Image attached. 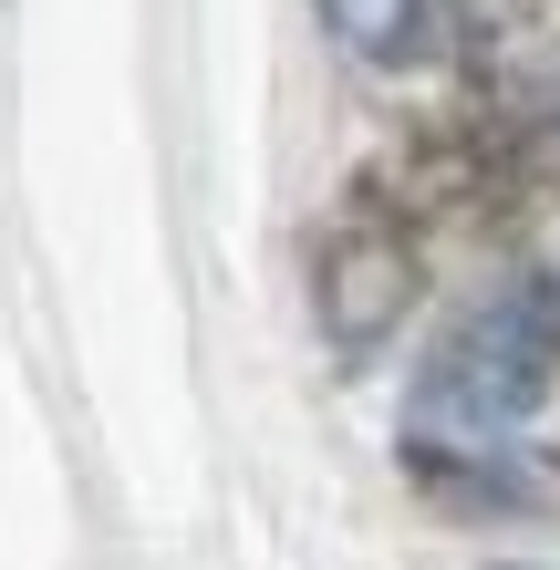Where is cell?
<instances>
[{
	"label": "cell",
	"instance_id": "6da1fadb",
	"mask_svg": "<svg viewBox=\"0 0 560 570\" xmlns=\"http://www.w3.org/2000/svg\"><path fill=\"white\" fill-rule=\"evenodd\" d=\"M550 384H560V301L550 291H499L436 343V363H425V384L405 405V446L425 466L499 456L550 405Z\"/></svg>",
	"mask_w": 560,
	"mask_h": 570
},
{
	"label": "cell",
	"instance_id": "7a4b0ae2",
	"mask_svg": "<svg viewBox=\"0 0 560 570\" xmlns=\"http://www.w3.org/2000/svg\"><path fill=\"white\" fill-rule=\"evenodd\" d=\"M405 301H415V249H405V228H343L333 249H322V271H312V312H322V343H333L343 363H364L384 353V332L405 322Z\"/></svg>",
	"mask_w": 560,
	"mask_h": 570
},
{
	"label": "cell",
	"instance_id": "3957f363",
	"mask_svg": "<svg viewBox=\"0 0 560 570\" xmlns=\"http://www.w3.org/2000/svg\"><path fill=\"white\" fill-rule=\"evenodd\" d=\"M322 31L353 52V62H374V73H405V62L436 52V0H312Z\"/></svg>",
	"mask_w": 560,
	"mask_h": 570
},
{
	"label": "cell",
	"instance_id": "277c9868",
	"mask_svg": "<svg viewBox=\"0 0 560 570\" xmlns=\"http://www.w3.org/2000/svg\"><path fill=\"white\" fill-rule=\"evenodd\" d=\"M488 570H540V560H488Z\"/></svg>",
	"mask_w": 560,
	"mask_h": 570
}]
</instances>
